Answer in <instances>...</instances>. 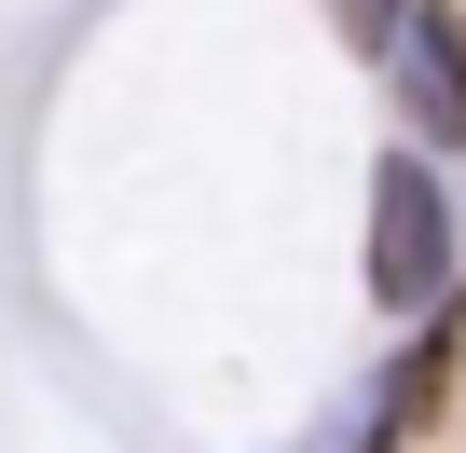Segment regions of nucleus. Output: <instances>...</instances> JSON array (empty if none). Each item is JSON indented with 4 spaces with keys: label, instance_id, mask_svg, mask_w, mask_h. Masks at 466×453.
I'll list each match as a JSON object with an SVG mask.
<instances>
[{
    "label": "nucleus",
    "instance_id": "obj_5",
    "mask_svg": "<svg viewBox=\"0 0 466 453\" xmlns=\"http://www.w3.org/2000/svg\"><path fill=\"white\" fill-rule=\"evenodd\" d=\"M329 15H343V42H357V56H384V42H398V15H411V0H329Z\"/></svg>",
    "mask_w": 466,
    "mask_h": 453
},
{
    "label": "nucleus",
    "instance_id": "obj_2",
    "mask_svg": "<svg viewBox=\"0 0 466 453\" xmlns=\"http://www.w3.org/2000/svg\"><path fill=\"white\" fill-rule=\"evenodd\" d=\"M384 110L411 151H466V0H411L384 42Z\"/></svg>",
    "mask_w": 466,
    "mask_h": 453
},
{
    "label": "nucleus",
    "instance_id": "obj_6",
    "mask_svg": "<svg viewBox=\"0 0 466 453\" xmlns=\"http://www.w3.org/2000/svg\"><path fill=\"white\" fill-rule=\"evenodd\" d=\"M452 426H466V385H452Z\"/></svg>",
    "mask_w": 466,
    "mask_h": 453
},
{
    "label": "nucleus",
    "instance_id": "obj_3",
    "mask_svg": "<svg viewBox=\"0 0 466 453\" xmlns=\"http://www.w3.org/2000/svg\"><path fill=\"white\" fill-rule=\"evenodd\" d=\"M384 371H398V412H411V426H439V412H452V385H466V289H452L439 316H411V344H398Z\"/></svg>",
    "mask_w": 466,
    "mask_h": 453
},
{
    "label": "nucleus",
    "instance_id": "obj_4",
    "mask_svg": "<svg viewBox=\"0 0 466 453\" xmlns=\"http://www.w3.org/2000/svg\"><path fill=\"white\" fill-rule=\"evenodd\" d=\"M411 439V412H398V371H357L343 398H329V426L302 439V453H398Z\"/></svg>",
    "mask_w": 466,
    "mask_h": 453
},
{
    "label": "nucleus",
    "instance_id": "obj_1",
    "mask_svg": "<svg viewBox=\"0 0 466 453\" xmlns=\"http://www.w3.org/2000/svg\"><path fill=\"white\" fill-rule=\"evenodd\" d=\"M357 275H370V316L384 330H411V316H439L452 289H466V192L439 179V151H370V248H357Z\"/></svg>",
    "mask_w": 466,
    "mask_h": 453
}]
</instances>
